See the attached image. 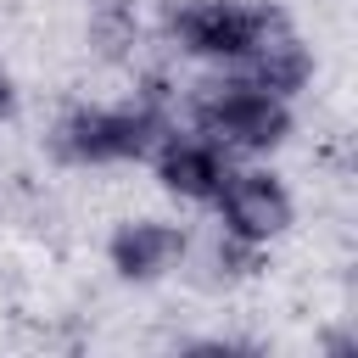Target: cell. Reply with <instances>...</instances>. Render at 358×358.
Listing matches in <instances>:
<instances>
[{"label":"cell","instance_id":"1","mask_svg":"<svg viewBox=\"0 0 358 358\" xmlns=\"http://www.w3.org/2000/svg\"><path fill=\"white\" fill-rule=\"evenodd\" d=\"M179 123V90L168 78H145L129 101H73L45 145L62 168L95 173V168H134L151 157V145Z\"/></svg>","mask_w":358,"mask_h":358},{"label":"cell","instance_id":"2","mask_svg":"<svg viewBox=\"0 0 358 358\" xmlns=\"http://www.w3.org/2000/svg\"><path fill=\"white\" fill-rule=\"evenodd\" d=\"M185 123L218 140L235 162H257L291 145L296 134V101L268 95L246 73H218L185 95Z\"/></svg>","mask_w":358,"mask_h":358},{"label":"cell","instance_id":"3","mask_svg":"<svg viewBox=\"0 0 358 358\" xmlns=\"http://www.w3.org/2000/svg\"><path fill=\"white\" fill-rule=\"evenodd\" d=\"M285 22L291 17L268 0H173L168 17H162V39L185 62L229 73Z\"/></svg>","mask_w":358,"mask_h":358},{"label":"cell","instance_id":"4","mask_svg":"<svg viewBox=\"0 0 358 358\" xmlns=\"http://www.w3.org/2000/svg\"><path fill=\"white\" fill-rule=\"evenodd\" d=\"M207 207H213L218 235H235L246 246H274L296 224V196H291L285 173H274L263 157L257 162H235Z\"/></svg>","mask_w":358,"mask_h":358},{"label":"cell","instance_id":"5","mask_svg":"<svg viewBox=\"0 0 358 358\" xmlns=\"http://www.w3.org/2000/svg\"><path fill=\"white\" fill-rule=\"evenodd\" d=\"M196 252V235L190 224L179 218H162V213H134V218H117L112 235H106V268L123 280V285H162L173 280Z\"/></svg>","mask_w":358,"mask_h":358},{"label":"cell","instance_id":"6","mask_svg":"<svg viewBox=\"0 0 358 358\" xmlns=\"http://www.w3.org/2000/svg\"><path fill=\"white\" fill-rule=\"evenodd\" d=\"M145 168H151V179H157L162 196H173V201H185V207H207V201L218 196V185L229 179L235 157H229L218 140H207L201 129L173 123V129L151 145Z\"/></svg>","mask_w":358,"mask_h":358},{"label":"cell","instance_id":"7","mask_svg":"<svg viewBox=\"0 0 358 358\" xmlns=\"http://www.w3.org/2000/svg\"><path fill=\"white\" fill-rule=\"evenodd\" d=\"M229 73H246L252 84H263L268 95H280V101H302L308 95V84H313V73H319V56H313V45L285 22V28H274L241 67H229Z\"/></svg>","mask_w":358,"mask_h":358},{"label":"cell","instance_id":"8","mask_svg":"<svg viewBox=\"0 0 358 358\" xmlns=\"http://www.w3.org/2000/svg\"><path fill=\"white\" fill-rule=\"evenodd\" d=\"M268 263V246H246L235 235H213V252H207V268L218 285H241V280H257Z\"/></svg>","mask_w":358,"mask_h":358},{"label":"cell","instance_id":"9","mask_svg":"<svg viewBox=\"0 0 358 358\" xmlns=\"http://www.w3.org/2000/svg\"><path fill=\"white\" fill-rule=\"evenodd\" d=\"M17 112V78H11V67L0 62V123Z\"/></svg>","mask_w":358,"mask_h":358}]
</instances>
